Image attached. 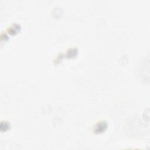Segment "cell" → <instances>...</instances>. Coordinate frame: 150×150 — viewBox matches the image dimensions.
<instances>
[{"mask_svg":"<svg viewBox=\"0 0 150 150\" xmlns=\"http://www.w3.org/2000/svg\"><path fill=\"white\" fill-rule=\"evenodd\" d=\"M107 124L105 121H100L98 122L94 127V131L96 133H101L104 132L107 128Z\"/></svg>","mask_w":150,"mask_h":150,"instance_id":"cell-1","label":"cell"}]
</instances>
